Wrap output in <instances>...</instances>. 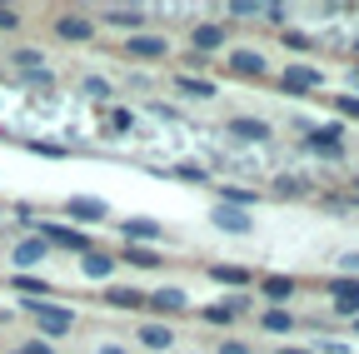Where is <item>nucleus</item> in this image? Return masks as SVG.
<instances>
[{
  "mask_svg": "<svg viewBox=\"0 0 359 354\" xmlns=\"http://www.w3.org/2000/svg\"><path fill=\"white\" fill-rule=\"evenodd\" d=\"M30 309H35V325H40L45 339L70 334V325H75V315H70V309H60V304H30Z\"/></svg>",
  "mask_w": 359,
  "mask_h": 354,
  "instance_id": "1",
  "label": "nucleus"
},
{
  "mask_svg": "<svg viewBox=\"0 0 359 354\" xmlns=\"http://www.w3.org/2000/svg\"><path fill=\"white\" fill-rule=\"evenodd\" d=\"M325 290H330V299H334L339 315H349V320L359 315V280H354V275H339V280H330Z\"/></svg>",
  "mask_w": 359,
  "mask_h": 354,
  "instance_id": "2",
  "label": "nucleus"
},
{
  "mask_svg": "<svg viewBox=\"0 0 359 354\" xmlns=\"http://www.w3.org/2000/svg\"><path fill=\"white\" fill-rule=\"evenodd\" d=\"M40 240H45V245H60V250H75V254L95 250V245H90V235H80V230H65V225H45V230H40Z\"/></svg>",
  "mask_w": 359,
  "mask_h": 354,
  "instance_id": "3",
  "label": "nucleus"
},
{
  "mask_svg": "<svg viewBox=\"0 0 359 354\" xmlns=\"http://www.w3.org/2000/svg\"><path fill=\"white\" fill-rule=\"evenodd\" d=\"M280 85H285V90H320V85H325V70H314V65H285Z\"/></svg>",
  "mask_w": 359,
  "mask_h": 354,
  "instance_id": "4",
  "label": "nucleus"
},
{
  "mask_svg": "<svg viewBox=\"0 0 359 354\" xmlns=\"http://www.w3.org/2000/svg\"><path fill=\"white\" fill-rule=\"evenodd\" d=\"M215 225L224 230V235H250V225H255V219H250V210H235V205H215Z\"/></svg>",
  "mask_w": 359,
  "mask_h": 354,
  "instance_id": "5",
  "label": "nucleus"
},
{
  "mask_svg": "<svg viewBox=\"0 0 359 354\" xmlns=\"http://www.w3.org/2000/svg\"><path fill=\"white\" fill-rule=\"evenodd\" d=\"M120 235H125V245H155L160 240V225H155V219H145V215H135V219H125V225H120Z\"/></svg>",
  "mask_w": 359,
  "mask_h": 354,
  "instance_id": "6",
  "label": "nucleus"
},
{
  "mask_svg": "<svg viewBox=\"0 0 359 354\" xmlns=\"http://www.w3.org/2000/svg\"><path fill=\"white\" fill-rule=\"evenodd\" d=\"M125 50H130L135 60H165L170 46H165V35H130V40H125Z\"/></svg>",
  "mask_w": 359,
  "mask_h": 354,
  "instance_id": "7",
  "label": "nucleus"
},
{
  "mask_svg": "<svg viewBox=\"0 0 359 354\" xmlns=\"http://www.w3.org/2000/svg\"><path fill=\"white\" fill-rule=\"evenodd\" d=\"M45 254H50V245H45V240H20V245L11 250V264L25 275L30 264H45Z\"/></svg>",
  "mask_w": 359,
  "mask_h": 354,
  "instance_id": "8",
  "label": "nucleus"
},
{
  "mask_svg": "<svg viewBox=\"0 0 359 354\" xmlns=\"http://www.w3.org/2000/svg\"><path fill=\"white\" fill-rule=\"evenodd\" d=\"M314 155H325V160H339L344 155V145H339V125H330V130H309V140H304Z\"/></svg>",
  "mask_w": 359,
  "mask_h": 354,
  "instance_id": "9",
  "label": "nucleus"
},
{
  "mask_svg": "<svg viewBox=\"0 0 359 354\" xmlns=\"http://www.w3.org/2000/svg\"><path fill=\"white\" fill-rule=\"evenodd\" d=\"M230 135H235V140H250V145H264V140H269V125H264V120H250V115H235V120H230Z\"/></svg>",
  "mask_w": 359,
  "mask_h": 354,
  "instance_id": "10",
  "label": "nucleus"
},
{
  "mask_svg": "<svg viewBox=\"0 0 359 354\" xmlns=\"http://www.w3.org/2000/svg\"><path fill=\"white\" fill-rule=\"evenodd\" d=\"M55 35L75 46V40H90V35H95V25H90V15H60V20H55Z\"/></svg>",
  "mask_w": 359,
  "mask_h": 354,
  "instance_id": "11",
  "label": "nucleus"
},
{
  "mask_svg": "<svg viewBox=\"0 0 359 354\" xmlns=\"http://www.w3.org/2000/svg\"><path fill=\"white\" fill-rule=\"evenodd\" d=\"M110 270H115L110 254H100V250H85V254H80V275H85V280H110Z\"/></svg>",
  "mask_w": 359,
  "mask_h": 354,
  "instance_id": "12",
  "label": "nucleus"
},
{
  "mask_svg": "<svg viewBox=\"0 0 359 354\" xmlns=\"http://www.w3.org/2000/svg\"><path fill=\"white\" fill-rule=\"evenodd\" d=\"M145 309H160V315H180L185 309V290H155L145 299Z\"/></svg>",
  "mask_w": 359,
  "mask_h": 354,
  "instance_id": "13",
  "label": "nucleus"
},
{
  "mask_svg": "<svg viewBox=\"0 0 359 354\" xmlns=\"http://www.w3.org/2000/svg\"><path fill=\"white\" fill-rule=\"evenodd\" d=\"M190 46L195 50H219L224 46V25H195L190 30Z\"/></svg>",
  "mask_w": 359,
  "mask_h": 354,
  "instance_id": "14",
  "label": "nucleus"
},
{
  "mask_svg": "<svg viewBox=\"0 0 359 354\" xmlns=\"http://www.w3.org/2000/svg\"><path fill=\"white\" fill-rule=\"evenodd\" d=\"M230 70L255 80V75H264V55H259V50H235V55H230Z\"/></svg>",
  "mask_w": 359,
  "mask_h": 354,
  "instance_id": "15",
  "label": "nucleus"
},
{
  "mask_svg": "<svg viewBox=\"0 0 359 354\" xmlns=\"http://www.w3.org/2000/svg\"><path fill=\"white\" fill-rule=\"evenodd\" d=\"M65 210H70V219H105V215H110L105 200H85V195H75Z\"/></svg>",
  "mask_w": 359,
  "mask_h": 354,
  "instance_id": "16",
  "label": "nucleus"
},
{
  "mask_svg": "<svg viewBox=\"0 0 359 354\" xmlns=\"http://www.w3.org/2000/svg\"><path fill=\"white\" fill-rule=\"evenodd\" d=\"M259 325H264L269 334H290V329H294V315L275 304V309H264V315H259Z\"/></svg>",
  "mask_w": 359,
  "mask_h": 354,
  "instance_id": "17",
  "label": "nucleus"
},
{
  "mask_svg": "<svg viewBox=\"0 0 359 354\" xmlns=\"http://www.w3.org/2000/svg\"><path fill=\"white\" fill-rule=\"evenodd\" d=\"M105 304H115V309H145V294L140 290H105Z\"/></svg>",
  "mask_w": 359,
  "mask_h": 354,
  "instance_id": "18",
  "label": "nucleus"
},
{
  "mask_svg": "<svg viewBox=\"0 0 359 354\" xmlns=\"http://www.w3.org/2000/svg\"><path fill=\"white\" fill-rule=\"evenodd\" d=\"M210 280H219V285H250V270H245V264H215V270H210Z\"/></svg>",
  "mask_w": 359,
  "mask_h": 354,
  "instance_id": "19",
  "label": "nucleus"
},
{
  "mask_svg": "<svg viewBox=\"0 0 359 354\" xmlns=\"http://www.w3.org/2000/svg\"><path fill=\"white\" fill-rule=\"evenodd\" d=\"M11 65L30 80V75H40V70H45V55H40V50H15V55H11Z\"/></svg>",
  "mask_w": 359,
  "mask_h": 354,
  "instance_id": "20",
  "label": "nucleus"
},
{
  "mask_svg": "<svg viewBox=\"0 0 359 354\" xmlns=\"http://www.w3.org/2000/svg\"><path fill=\"white\" fill-rule=\"evenodd\" d=\"M140 344H150V349H170V344H175V329H170V325H145V329H140Z\"/></svg>",
  "mask_w": 359,
  "mask_h": 354,
  "instance_id": "21",
  "label": "nucleus"
},
{
  "mask_svg": "<svg viewBox=\"0 0 359 354\" xmlns=\"http://www.w3.org/2000/svg\"><path fill=\"white\" fill-rule=\"evenodd\" d=\"M290 294H294V280H290V275H269V280H264V299H269V304H280V299H290Z\"/></svg>",
  "mask_w": 359,
  "mask_h": 354,
  "instance_id": "22",
  "label": "nucleus"
},
{
  "mask_svg": "<svg viewBox=\"0 0 359 354\" xmlns=\"http://www.w3.org/2000/svg\"><path fill=\"white\" fill-rule=\"evenodd\" d=\"M105 20H110V25H120V30H135V25H145V11H140V6H130V11H120V6H115V11H105Z\"/></svg>",
  "mask_w": 359,
  "mask_h": 354,
  "instance_id": "23",
  "label": "nucleus"
},
{
  "mask_svg": "<svg viewBox=\"0 0 359 354\" xmlns=\"http://www.w3.org/2000/svg\"><path fill=\"white\" fill-rule=\"evenodd\" d=\"M125 264H135V270H155L160 254H155V250H145V245H125Z\"/></svg>",
  "mask_w": 359,
  "mask_h": 354,
  "instance_id": "24",
  "label": "nucleus"
},
{
  "mask_svg": "<svg viewBox=\"0 0 359 354\" xmlns=\"http://www.w3.org/2000/svg\"><path fill=\"white\" fill-rule=\"evenodd\" d=\"M20 294H35V299H50V280H35V275H15L11 280Z\"/></svg>",
  "mask_w": 359,
  "mask_h": 354,
  "instance_id": "25",
  "label": "nucleus"
},
{
  "mask_svg": "<svg viewBox=\"0 0 359 354\" xmlns=\"http://www.w3.org/2000/svg\"><path fill=\"white\" fill-rule=\"evenodd\" d=\"M180 90H185V95H195V100H210V95H215V85H210V80L185 75V80H180Z\"/></svg>",
  "mask_w": 359,
  "mask_h": 354,
  "instance_id": "26",
  "label": "nucleus"
},
{
  "mask_svg": "<svg viewBox=\"0 0 359 354\" xmlns=\"http://www.w3.org/2000/svg\"><path fill=\"white\" fill-rule=\"evenodd\" d=\"M334 105H339V115H344V120H359V95H339Z\"/></svg>",
  "mask_w": 359,
  "mask_h": 354,
  "instance_id": "27",
  "label": "nucleus"
},
{
  "mask_svg": "<svg viewBox=\"0 0 359 354\" xmlns=\"http://www.w3.org/2000/svg\"><path fill=\"white\" fill-rule=\"evenodd\" d=\"M175 175H180V180H195V185H205V170H200V165H180Z\"/></svg>",
  "mask_w": 359,
  "mask_h": 354,
  "instance_id": "28",
  "label": "nucleus"
},
{
  "mask_svg": "<svg viewBox=\"0 0 359 354\" xmlns=\"http://www.w3.org/2000/svg\"><path fill=\"white\" fill-rule=\"evenodd\" d=\"M20 25V11H11V6H0V30H15Z\"/></svg>",
  "mask_w": 359,
  "mask_h": 354,
  "instance_id": "29",
  "label": "nucleus"
},
{
  "mask_svg": "<svg viewBox=\"0 0 359 354\" xmlns=\"http://www.w3.org/2000/svg\"><path fill=\"white\" fill-rule=\"evenodd\" d=\"M230 15H240V20H250V15H259V6H250V0H235V6H230Z\"/></svg>",
  "mask_w": 359,
  "mask_h": 354,
  "instance_id": "30",
  "label": "nucleus"
},
{
  "mask_svg": "<svg viewBox=\"0 0 359 354\" xmlns=\"http://www.w3.org/2000/svg\"><path fill=\"white\" fill-rule=\"evenodd\" d=\"M85 95H95V100H105V95H110V85H105V80H85Z\"/></svg>",
  "mask_w": 359,
  "mask_h": 354,
  "instance_id": "31",
  "label": "nucleus"
},
{
  "mask_svg": "<svg viewBox=\"0 0 359 354\" xmlns=\"http://www.w3.org/2000/svg\"><path fill=\"white\" fill-rule=\"evenodd\" d=\"M20 354H55V349H50V344H40V339H35V344H20Z\"/></svg>",
  "mask_w": 359,
  "mask_h": 354,
  "instance_id": "32",
  "label": "nucleus"
},
{
  "mask_svg": "<svg viewBox=\"0 0 359 354\" xmlns=\"http://www.w3.org/2000/svg\"><path fill=\"white\" fill-rule=\"evenodd\" d=\"M219 354H250V344H219Z\"/></svg>",
  "mask_w": 359,
  "mask_h": 354,
  "instance_id": "33",
  "label": "nucleus"
},
{
  "mask_svg": "<svg viewBox=\"0 0 359 354\" xmlns=\"http://www.w3.org/2000/svg\"><path fill=\"white\" fill-rule=\"evenodd\" d=\"M95 354H125V344H100Z\"/></svg>",
  "mask_w": 359,
  "mask_h": 354,
  "instance_id": "34",
  "label": "nucleus"
},
{
  "mask_svg": "<svg viewBox=\"0 0 359 354\" xmlns=\"http://www.w3.org/2000/svg\"><path fill=\"white\" fill-rule=\"evenodd\" d=\"M344 264H349V270H354V275H359V254H344Z\"/></svg>",
  "mask_w": 359,
  "mask_h": 354,
  "instance_id": "35",
  "label": "nucleus"
},
{
  "mask_svg": "<svg viewBox=\"0 0 359 354\" xmlns=\"http://www.w3.org/2000/svg\"><path fill=\"white\" fill-rule=\"evenodd\" d=\"M280 354H304V349H280Z\"/></svg>",
  "mask_w": 359,
  "mask_h": 354,
  "instance_id": "36",
  "label": "nucleus"
},
{
  "mask_svg": "<svg viewBox=\"0 0 359 354\" xmlns=\"http://www.w3.org/2000/svg\"><path fill=\"white\" fill-rule=\"evenodd\" d=\"M354 334H359V315H354Z\"/></svg>",
  "mask_w": 359,
  "mask_h": 354,
  "instance_id": "37",
  "label": "nucleus"
}]
</instances>
